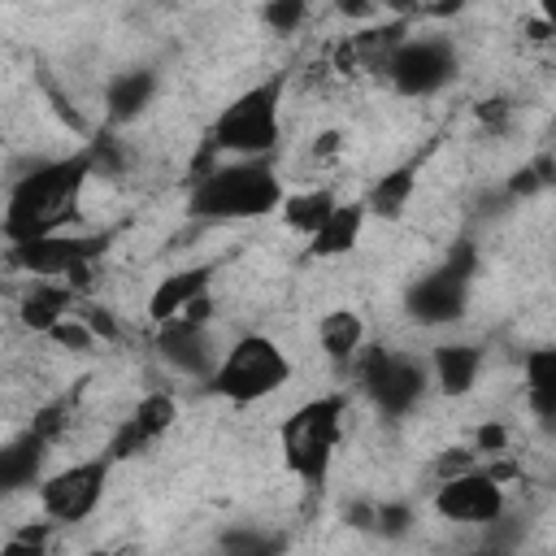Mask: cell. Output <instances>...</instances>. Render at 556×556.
Listing matches in <instances>:
<instances>
[{
    "label": "cell",
    "mask_w": 556,
    "mask_h": 556,
    "mask_svg": "<svg viewBox=\"0 0 556 556\" xmlns=\"http://www.w3.org/2000/svg\"><path fill=\"white\" fill-rule=\"evenodd\" d=\"M48 339H52L56 348H70V352H87V348L96 343V334H91V326H87V321H83L78 313H74L70 321H61V326H56V330H52Z\"/></svg>",
    "instance_id": "cell-30"
},
{
    "label": "cell",
    "mask_w": 556,
    "mask_h": 556,
    "mask_svg": "<svg viewBox=\"0 0 556 556\" xmlns=\"http://www.w3.org/2000/svg\"><path fill=\"white\" fill-rule=\"evenodd\" d=\"M317 343H321V356L334 369H348V365L356 369V361L365 356V317L356 308H330V313H321Z\"/></svg>",
    "instance_id": "cell-17"
},
{
    "label": "cell",
    "mask_w": 556,
    "mask_h": 556,
    "mask_svg": "<svg viewBox=\"0 0 556 556\" xmlns=\"http://www.w3.org/2000/svg\"><path fill=\"white\" fill-rule=\"evenodd\" d=\"M48 430H39V426H30L17 443H9L4 452H0V478H4V486H26V482H35L39 478V465H43V447H48Z\"/></svg>",
    "instance_id": "cell-23"
},
{
    "label": "cell",
    "mask_w": 556,
    "mask_h": 556,
    "mask_svg": "<svg viewBox=\"0 0 556 556\" xmlns=\"http://www.w3.org/2000/svg\"><path fill=\"white\" fill-rule=\"evenodd\" d=\"M91 174H96V152L91 148L35 161L9 187L4 217H0L4 239L9 243H26V239L61 235L78 217V204H83V191H87Z\"/></svg>",
    "instance_id": "cell-1"
},
{
    "label": "cell",
    "mask_w": 556,
    "mask_h": 556,
    "mask_svg": "<svg viewBox=\"0 0 556 556\" xmlns=\"http://www.w3.org/2000/svg\"><path fill=\"white\" fill-rule=\"evenodd\" d=\"M48 543H52V521H30L4 539L0 556H48Z\"/></svg>",
    "instance_id": "cell-25"
},
{
    "label": "cell",
    "mask_w": 556,
    "mask_h": 556,
    "mask_svg": "<svg viewBox=\"0 0 556 556\" xmlns=\"http://www.w3.org/2000/svg\"><path fill=\"white\" fill-rule=\"evenodd\" d=\"M356 378L382 417H408L430 391V365L395 348H365V356L356 361Z\"/></svg>",
    "instance_id": "cell-6"
},
{
    "label": "cell",
    "mask_w": 556,
    "mask_h": 556,
    "mask_svg": "<svg viewBox=\"0 0 556 556\" xmlns=\"http://www.w3.org/2000/svg\"><path fill=\"white\" fill-rule=\"evenodd\" d=\"M78 317L91 326V334H96V339H117V321H113V313H109V308H78Z\"/></svg>",
    "instance_id": "cell-32"
},
{
    "label": "cell",
    "mask_w": 556,
    "mask_h": 556,
    "mask_svg": "<svg viewBox=\"0 0 556 556\" xmlns=\"http://www.w3.org/2000/svg\"><path fill=\"white\" fill-rule=\"evenodd\" d=\"M521 391H526V408L539 421H556V343L530 348L521 356Z\"/></svg>",
    "instance_id": "cell-19"
},
{
    "label": "cell",
    "mask_w": 556,
    "mask_h": 556,
    "mask_svg": "<svg viewBox=\"0 0 556 556\" xmlns=\"http://www.w3.org/2000/svg\"><path fill=\"white\" fill-rule=\"evenodd\" d=\"M152 343H156V356L174 374H187V378H204L208 382V374L217 369L213 343H208V326H200V321H187V317L165 321V326H156V339Z\"/></svg>",
    "instance_id": "cell-13"
},
{
    "label": "cell",
    "mask_w": 556,
    "mask_h": 556,
    "mask_svg": "<svg viewBox=\"0 0 556 556\" xmlns=\"http://www.w3.org/2000/svg\"><path fill=\"white\" fill-rule=\"evenodd\" d=\"M339 208V200H334V191H326V187H308V191H291L287 200H282V222H287V230H295V235H304V239H313L326 222H330V213Z\"/></svg>",
    "instance_id": "cell-22"
},
{
    "label": "cell",
    "mask_w": 556,
    "mask_h": 556,
    "mask_svg": "<svg viewBox=\"0 0 556 556\" xmlns=\"http://www.w3.org/2000/svg\"><path fill=\"white\" fill-rule=\"evenodd\" d=\"M504 443H508V430H504V426H482V430L473 434V452H482V456H500Z\"/></svg>",
    "instance_id": "cell-33"
},
{
    "label": "cell",
    "mask_w": 556,
    "mask_h": 556,
    "mask_svg": "<svg viewBox=\"0 0 556 556\" xmlns=\"http://www.w3.org/2000/svg\"><path fill=\"white\" fill-rule=\"evenodd\" d=\"M343 421H348V395H339V391L313 395L278 421V452L295 482L317 491L330 478V465H334V452L343 439Z\"/></svg>",
    "instance_id": "cell-3"
},
{
    "label": "cell",
    "mask_w": 556,
    "mask_h": 556,
    "mask_svg": "<svg viewBox=\"0 0 556 556\" xmlns=\"http://www.w3.org/2000/svg\"><path fill=\"white\" fill-rule=\"evenodd\" d=\"M539 22L547 26V35H556V0H547V4L539 9Z\"/></svg>",
    "instance_id": "cell-34"
},
{
    "label": "cell",
    "mask_w": 556,
    "mask_h": 556,
    "mask_svg": "<svg viewBox=\"0 0 556 556\" xmlns=\"http://www.w3.org/2000/svg\"><path fill=\"white\" fill-rule=\"evenodd\" d=\"M291 382V356L269 334H239L208 374V391L235 408L261 404Z\"/></svg>",
    "instance_id": "cell-5"
},
{
    "label": "cell",
    "mask_w": 556,
    "mask_h": 556,
    "mask_svg": "<svg viewBox=\"0 0 556 556\" xmlns=\"http://www.w3.org/2000/svg\"><path fill=\"white\" fill-rule=\"evenodd\" d=\"M478 374H482V348L473 343H439L430 352V382L447 400L469 395L478 387Z\"/></svg>",
    "instance_id": "cell-16"
},
{
    "label": "cell",
    "mask_w": 556,
    "mask_h": 556,
    "mask_svg": "<svg viewBox=\"0 0 556 556\" xmlns=\"http://www.w3.org/2000/svg\"><path fill=\"white\" fill-rule=\"evenodd\" d=\"M261 17H265V26H269V30L291 35V30L308 17V4H300V0H278V4H265V9H261Z\"/></svg>",
    "instance_id": "cell-29"
},
{
    "label": "cell",
    "mask_w": 556,
    "mask_h": 556,
    "mask_svg": "<svg viewBox=\"0 0 556 556\" xmlns=\"http://www.w3.org/2000/svg\"><path fill=\"white\" fill-rule=\"evenodd\" d=\"M282 200L287 191L269 161H226L195 174L187 208L204 222H256L278 213Z\"/></svg>",
    "instance_id": "cell-2"
},
{
    "label": "cell",
    "mask_w": 556,
    "mask_h": 556,
    "mask_svg": "<svg viewBox=\"0 0 556 556\" xmlns=\"http://www.w3.org/2000/svg\"><path fill=\"white\" fill-rule=\"evenodd\" d=\"M213 287V265H187V269H174L165 274L152 295H148V321L152 326H165V321H178L187 317Z\"/></svg>",
    "instance_id": "cell-14"
},
{
    "label": "cell",
    "mask_w": 556,
    "mask_h": 556,
    "mask_svg": "<svg viewBox=\"0 0 556 556\" xmlns=\"http://www.w3.org/2000/svg\"><path fill=\"white\" fill-rule=\"evenodd\" d=\"M517 543H521V521L500 517L495 526L482 530V543L473 547V556H517Z\"/></svg>",
    "instance_id": "cell-26"
},
{
    "label": "cell",
    "mask_w": 556,
    "mask_h": 556,
    "mask_svg": "<svg viewBox=\"0 0 556 556\" xmlns=\"http://www.w3.org/2000/svg\"><path fill=\"white\" fill-rule=\"evenodd\" d=\"M473 456H478L473 447H447V452H439V456H434V465H430L434 486H443V482H452V478H460V473L478 469V460H473Z\"/></svg>",
    "instance_id": "cell-28"
},
{
    "label": "cell",
    "mask_w": 556,
    "mask_h": 556,
    "mask_svg": "<svg viewBox=\"0 0 556 556\" xmlns=\"http://www.w3.org/2000/svg\"><path fill=\"white\" fill-rule=\"evenodd\" d=\"M430 508H434L439 521L486 530V526H495L500 517H508V486H504L486 465H478V469H469V473H460V478L434 486Z\"/></svg>",
    "instance_id": "cell-10"
},
{
    "label": "cell",
    "mask_w": 556,
    "mask_h": 556,
    "mask_svg": "<svg viewBox=\"0 0 556 556\" xmlns=\"http://www.w3.org/2000/svg\"><path fill=\"white\" fill-rule=\"evenodd\" d=\"M552 191H556V174H552Z\"/></svg>",
    "instance_id": "cell-35"
},
{
    "label": "cell",
    "mask_w": 556,
    "mask_h": 556,
    "mask_svg": "<svg viewBox=\"0 0 556 556\" xmlns=\"http://www.w3.org/2000/svg\"><path fill=\"white\" fill-rule=\"evenodd\" d=\"M413 195H417V161H400L374 178V187L365 191V208L382 222H400Z\"/></svg>",
    "instance_id": "cell-20"
},
{
    "label": "cell",
    "mask_w": 556,
    "mask_h": 556,
    "mask_svg": "<svg viewBox=\"0 0 556 556\" xmlns=\"http://www.w3.org/2000/svg\"><path fill=\"white\" fill-rule=\"evenodd\" d=\"M156 96V74L152 70H117L109 83H104V117L113 126H126L135 122Z\"/></svg>",
    "instance_id": "cell-18"
},
{
    "label": "cell",
    "mask_w": 556,
    "mask_h": 556,
    "mask_svg": "<svg viewBox=\"0 0 556 556\" xmlns=\"http://www.w3.org/2000/svg\"><path fill=\"white\" fill-rule=\"evenodd\" d=\"M74 313H78V291L65 282H48V278H30V287L17 300V321L35 334H52Z\"/></svg>",
    "instance_id": "cell-15"
},
{
    "label": "cell",
    "mask_w": 556,
    "mask_h": 556,
    "mask_svg": "<svg viewBox=\"0 0 556 556\" xmlns=\"http://www.w3.org/2000/svg\"><path fill=\"white\" fill-rule=\"evenodd\" d=\"M365 217H369V208H365V200H339V208L330 213V222L308 239V252L313 256H321V261H330V256H343V252H352L356 248V239H361V226H365Z\"/></svg>",
    "instance_id": "cell-21"
},
{
    "label": "cell",
    "mask_w": 556,
    "mask_h": 556,
    "mask_svg": "<svg viewBox=\"0 0 556 556\" xmlns=\"http://www.w3.org/2000/svg\"><path fill=\"white\" fill-rule=\"evenodd\" d=\"M104 252V239L91 235H43V239H26V243H9V265L22 269L26 278H48V282H65L78 295L91 287V265Z\"/></svg>",
    "instance_id": "cell-7"
},
{
    "label": "cell",
    "mask_w": 556,
    "mask_h": 556,
    "mask_svg": "<svg viewBox=\"0 0 556 556\" xmlns=\"http://www.w3.org/2000/svg\"><path fill=\"white\" fill-rule=\"evenodd\" d=\"M378 78H387V87L408 100L434 96L456 78V48H452V39H439V35H408L391 52V61L382 65Z\"/></svg>",
    "instance_id": "cell-9"
},
{
    "label": "cell",
    "mask_w": 556,
    "mask_h": 556,
    "mask_svg": "<svg viewBox=\"0 0 556 556\" xmlns=\"http://www.w3.org/2000/svg\"><path fill=\"white\" fill-rule=\"evenodd\" d=\"M174 417H178V400H174L169 391H148V395H143V400H139V404H135V408L113 426L104 456H109L113 465L135 460L139 452L156 447V443L169 434Z\"/></svg>",
    "instance_id": "cell-11"
},
{
    "label": "cell",
    "mask_w": 556,
    "mask_h": 556,
    "mask_svg": "<svg viewBox=\"0 0 556 556\" xmlns=\"http://www.w3.org/2000/svg\"><path fill=\"white\" fill-rule=\"evenodd\" d=\"M469 282H473V278H465V274L439 265V269L421 274V278L404 291V308H408V317H413L417 326H452V321H460L465 308H469Z\"/></svg>",
    "instance_id": "cell-12"
},
{
    "label": "cell",
    "mask_w": 556,
    "mask_h": 556,
    "mask_svg": "<svg viewBox=\"0 0 556 556\" xmlns=\"http://www.w3.org/2000/svg\"><path fill=\"white\" fill-rule=\"evenodd\" d=\"M109 473H113V460L109 456H87V460H70V465L52 469L48 478H39L35 500H39L43 521H52V526H78V521H87L104 504Z\"/></svg>",
    "instance_id": "cell-8"
},
{
    "label": "cell",
    "mask_w": 556,
    "mask_h": 556,
    "mask_svg": "<svg viewBox=\"0 0 556 556\" xmlns=\"http://www.w3.org/2000/svg\"><path fill=\"white\" fill-rule=\"evenodd\" d=\"M413 521H417V513H413V504H404V500H382V504L374 508V530H378L382 539L408 534Z\"/></svg>",
    "instance_id": "cell-27"
},
{
    "label": "cell",
    "mask_w": 556,
    "mask_h": 556,
    "mask_svg": "<svg viewBox=\"0 0 556 556\" xmlns=\"http://www.w3.org/2000/svg\"><path fill=\"white\" fill-rule=\"evenodd\" d=\"M552 174H556V156H534L530 165H521L513 178H508V187H504V195L508 200H530V195H539V191H552Z\"/></svg>",
    "instance_id": "cell-24"
},
{
    "label": "cell",
    "mask_w": 556,
    "mask_h": 556,
    "mask_svg": "<svg viewBox=\"0 0 556 556\" xmlns=\"http://www.w3.org/2000/svg\"><path fill=\"white\" fill-rule=\"evenodd\" d=\"M282 74L239 91L217 109L204 135V152H222L230 161H269L282 139Z\"/></svg>",
    "instance_id": "cell-4"
},
{
    "label": "cell",
    "mask_w": 556,
    "mask_h": 556,
    "mask_svg": "<svg viewBox=\"0 0 556 556\" xmlns=\"http://www.w3.org/2000/svg\"><path fill=\"white\" fill-rule=\"evenodd\" d=\"M473 113H478V122H482L486 130H495V135H500V130L508 126V113H513V104H508L504 96H491V100H478V109H473Z\"/></svg>",
    "instance_id": "cell-31"
}]
</instances>
